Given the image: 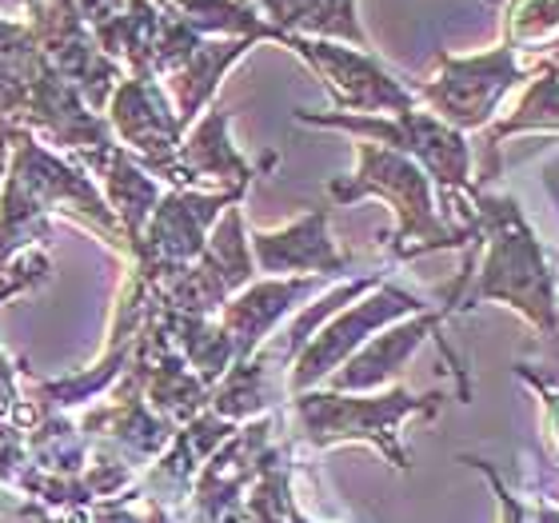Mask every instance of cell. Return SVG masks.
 Returning <instances> with one entry per match:
<instances>
[{
    "label": "cell",
    "instance_id": "obj_1",
    "mask_svg": "<svg viewBox=\"0 0 559 523\" xmlns=\"http://www.w3.org/2000/svg\"><path fill=\"white\" fill-rule=\"evenodd\" d=\"M356 152H360V168H356V176H340V180L328 185L332 200L348 204V200L360 197H384L400 216L396 252H404V257L460 245V236L448 233L436 221L428 176H424V168L416 161H408L404 152L384 148V144H372V140L356 144Z\"/></svg>",
    "mask_w": 559,
    "mask_h": 523
},
{
    "label": "cell",
    "instance_id": "obj_2",
    "mask_svg": "<svg viewBox=\"0 0 559 523\" xmlns=\"http://www.w3.org/2000/svg\"><path fill=\"white\" fill-rule=\"evenodd\" d=\"M524 76V60L515 57V48H508L500 40L496 48L472 52V57L440 52L436 57V76L428 84L412 88V93H416V100H428L431 117H440L443 124L464 132L484 129L496 117V108L503 105V96L512 93Z\"/></svg>",
    "mask_w": 559,
    "mask_h": 523
},
{
    "label": "cell",
    "instance_id": "obj_3",
    "mask_svg": "<svg viewBox=\"0 0 559 523\" xmlns=\"http://www.w3.org/2000/svg\"><path fill=\"white\" fill-rule=\"evenodd\" d=\"M296 120L316 129H344L356 136L384 144L392 152H404L419 168H428L440 185L467 188V144L464 136L443 124L431 112H400V117H364V112H296Z\"/></svg>",
    "mask_w": 559,
    "mask_h": 523
},
{
    "label": "cell",
    "instance_id": "obj_4",
    "mask_svg": "<svg viewBox=\"0 0 559 523\" xmlns=\"http://www.w3.org/2000/svg\"><path fill=\"white\" fill-rule=\"evenodd\" d=\"M284 48H292L316 72V81H324L340 108H352L364 117H372V112L400 117V112L416 108V93L372 57V48L312 40V36H284Z\"/></svg>",
    "mask_w": 559,
    "mask_h": 523
},
{
    "label": "cell",
    "instance_id": "obj_5",
    "mask_svg": "<svg viewBox=\"0 0 559 523\" xmlns=\"http://www.w3.org/2000/svg\"><path fill=\"white\" fill-rule=\"evenodd\" d=\"M108 124L117 129V136L136 148L152 168H160L168 180H180V117L168 105L160 81L152 76H124L117 84V93L108 100Z\"/></svg>",
    "mask_w": 559,
    "mask_h": 523
},
{
    "label": "cell",
    "instance_id": "obj_6",
    "mask_svg": "<svg viewBox=\"0 0 559 523\" xmlns=\"http://www.w3.org/2000/svg\"><path fill=\"white\" fill-rule=\"evenodd\" d=\"M416 308H419L416 296H408V292H400V288H384V292H376V296H368V300L352 304L348 312L336 316V320L328 328H320L316 336H308L300 360H296V372H292V384L296 388L316 384L320 376H328L336 364L348 360L352 352L360 348L376 328L392 324L396 316L416 312Z\"/></svg>",
    "mask_w": 559,
    "mask_h": 523
},
{
    "label": "cell",
    "instance_id": "obj_7",
    "mask_svg": "<svg viewBox=\"0 0 559 523\" xmlns=\"http://www.w3.org/2000/svg\"><path fill=\"white\" fill-rule=\"evenodd\" d=\"M479 296L484 300H512L520 312H527L536 324H551V280L548 268L539 260L536 240L527 236V228L512 224L500 240L491 245L484 276H479Z\"/></svg>",
    "mask_w": 559,
    "mask_h": 523
},
{
    "label": "cell",
    "instance_id": "obj_8",
    "mask_svg": "<svg viewBox=\"0 0 559 523\" xmlns=\"http://www.w3.org/2000/svg\"><path fill=\"white\" fill-rule=\"evenodd\" d=\"M252 260L272 276H296V272L340 276L348 268L328 236L324 212H308L280 233H257L252 236Z\"/></svg>",
    "mask_w": 559,
    "mask_h": 523
},
{
    "label": "cell",
    "instance_id": "obj_9",
    "mask_svg": "<svg viewBox=\"0 0 559 523\" xmlns=\"http://www.w3.org/2000/svg\"><path fill=\"white\" fill-rule=\"evenodd\" d=\"M252 40H200V48L192 57L180 64L176 72H168L164 81H168V93H173V108L180 124H192V120L212 105V96L221 88L224 72L233 69L236 60H245L252 52Z\"/></svg>",
    "mask_w": 559,
    "mask_h": 523
},
{
    "label": "cell",
    "instance_id": "obj_10",
    "mask_svg": "<svg viewBox=\"0 0 559 523\" xmlns=\"http://www.w3.org/2000/svg\"><path fill=\"white\" fill-rule=\"evenodd\" d=\"M269 21L288 36L340 40L352 48H372L360 21V0H269Z\"/></svg>",
    "mask_w": 559,
    "mask_h": 523
},
{
    "label": "cell",
    "instance_id": "obj_11",
    "mask_svg": "<svg viewBox=\"0 0 559 523\" xmlns=\"http://www.w3.org/2000/svg\"><path fill=\"white\" fill-rule=\"evenodd\" d=\"M168 9L209 40H252V45L272 40V45H284V36H288L269 21V12L260 9L257 0H168Z\"/></svg>",
    "mask_w": 559,
    "mask_h": 523
},
{
    "label": "cell",
    "instance_id": "obj_12",
    "mask_svg": "<svg viewBox=\"0 0 559 523\" xmlns=\"http://www.w3.org/2000/svg\"><path fill=\"white\" fill-rule=\"evenodd\" d=\"M185 176H212L221 185L248 188L252 180V168L245 164V156L236 152V144L228 140V112L224 108H209L204 117L197 120L192 136L180 144V180Z\"/></svg>",
    "mask_w": 559,
    "mask_h": 523
},
{
    "label": "cell",
    "instance_id": "obj_13",
    "mask_svg": "<svg viewBox=\"0 0 559 523\" xmlns=\"http://www.w3.org/2000/svg\"><path fill=\"white\" fill-rule=\"evenodd\" d=\"M308 288H312L308 280H269V284H252L245 296H236L224 308V332L233 336V348L248 356Z\"/></svg>",
    "mask_w": 559,
    "mask_h": 523
},
{
    "label": "cell",
    "instance_id": "obj_14",
    "mask_svg": "<svg viewBox=\"0 0 559 523\" xmlns=\"http://www.w3.org/2000/svg\"><path fill=\"white\" fill-rule=\"evenodd\" d=\"M436 320H440V316H419V320H412V324L392 328L388 336L372 340L368 348H360L356 356H352L348 372L340 376V384H348V388L380 384L384 376H392L400 368V364L408 360L412 348H416L419 340H424L431 332V328H436Z\"/></svg>",
    "mask_w": 559,
    "mask_h": 523
},
{
    "label": "cell",
    "instance_id": "obj_15",
    "mask_svg": "<svg viewBox=\"0 0 559 523\" xmlns=\"http://www.w3.org/2000/svg\"><path fill=\"white\" fill-rule=\"evenodd\" d=\"M503 45L520 52H548L559 40V0H508L503 4Z\"/></svg>",
    "mask_w": 559,
    "mask_h": 523
},
{
    "label": "cell",
    "instance_id": "obj_16",
    "mask_svg": "<svg viewBox=\"0 0 559 523\" xmlns=\"http://www.w3.org/2000/svg\"><path fill=\"white\" fill-rule=\"evenodd\" d=\"M539 129L559 132V64H539L532 84H527L524 100L515 105L512 117L496 124V140L512 136V132H539Z\"/></svg>",
    "mask_w": 559,
    "mask_h": 523
},
{
    "label": "cell",
    "instance_id": "obj_17",
    "mask_svg": "<svg viewBox=\"0 0 559 523\" xmlns=\"http://www.w3.org/2000/svg\"><path fill=\"white\" fill-rule=\"evenodd\" d=\"M45 60L48 57L40 52V40H36L33 24L0 16V81L24 96V88L40 76Z\"/></svg>",
    "mask_w": 559,
    "mask_h": 523
},
{
    "label": "cell",
    "instance_id": "obj_18",
    "mask_svg": "<svg viewBox=\"0 0 559 523\" xmlns=\"http://www.w3.org/2000/svg\"><path fill=\"white\" fill-rule=\"evenodd\" d=\"M124 9H129V0H76V12H81V21L88 24V33L108 28Z\"/></svg>",
    "mask_w": 559,
    "mask_h": 523
},
{
    "label": "cell",
    "instance_id": "obj_19",
    "mask_svg": "<svg viewBox=\"0 0 559 523\" xmlns=\"http://www.w3.org/2000/svg\"><path fill=\"white\" fill-rule=\"evenodd\" d=\"M21 117H24V96L0 81V136H9L12 129H21Z\"/></svg>",
    "mask_w": 559,
    "mask_h": 523
},
{
    "label": "cell",
    "instance_id": "obj_20",
    "mask_svg": "<svg viewBox=\"0 0 559 523\" xmlns=\"http://www.w3.org/2000/svg\"><path fill=\"white\" fill-rule=\"evenodd\" d=\"M9 176V136H0V180Z\"/></svg>",
    "mask_w": 559,
    "mask_h": 523
},
{
    "label": "cell",
    "instance_id": "obj_21",
    "mask_svg": "<svg viewBox=\"0 0 559 523\" xmlns=\"http://www.w3.org/2000/svg\"><path fill=\"white\" fill-rule=\"evenodd\" d=\"M484 4H500V0H484Z\"/></svg>",
    "mask_w": 559,
    "mask_h": 523
},
{
    "label": "cell",
    "instance_id": "obj_22",
    "mask_svg": "<svg viewBox=\"0 0 559 523\" xmlns=\"http://www.w3.org/2000/svg\"><path fill=\"white\" fill-rule=\"evenodd\" d=\"M156 4H168V0H156Z\"/></svg>",
    "mask_w": 559,
    "mask_h": 523
}]
</instances>
